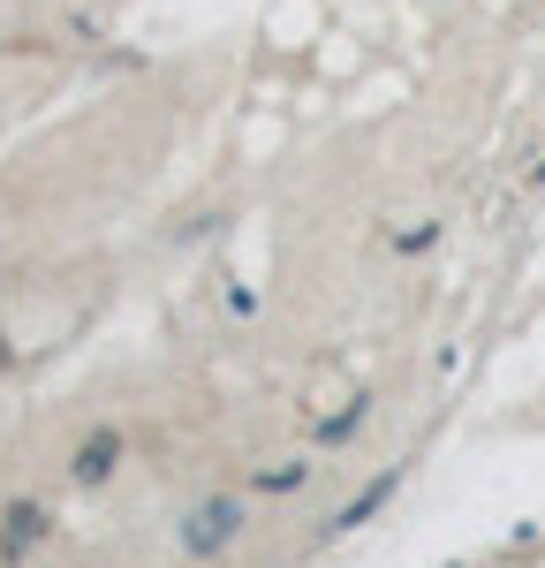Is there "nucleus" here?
<instances>
[{
	"instance_id": "obj_4",
	"label": "nucleus",
	"mask_w": 545,
	"mask_h": 568,
	"mask_svg": "<svg viewBox=\"0 0 545 568\" xmlns=\"http://www.w3.org/2000/svg\"><path fill=\"white\" fill-rule=\"evenodd\" d=\"M387 493H394V478H379V485H371V493H363V500H357V508H341V516H333V530H357L363 516H371V508L387 500Z\"/></svg>"
},
{
	"instance_id": "obj_5",
	"label": "nucleus",
	"mask_w": 545,
	"mask_h": 568,
	"mask_svg": "<svg viewBox=\"0 0 545 568\" xmlns=\"http://www.w3.org/2000/svg\"><path fill=\"white\" fill-rule=\"evenodd\" d=\"M363 425V402H349V409H341V417H326V425H318V439H349Z\"/></svg>"
},
{
	"instance_id": "obj_6",
	"label": "nucleus",
	"mask_w": 545,
	"mask_h": 568,
	"mask_svg": "<svg viewBox=\"0 0 545 568\" xmlns=\"http://www.w3.org/2000/svg\"><path fill=\"white\" fill-rule=\"evenodd\" d=\"M258 485H266V493H288V485H304V463H272Z\"/></svg>"
},
{
	"instance_id": "obj_1",
	"label": "nucleus",
	"mask_w": 545,
	"mask_h": 568,
	"mask_svg": "<svg viewBox=\"0 0 545 568\" xmlns=\"http://www.w3.org/2000/svg\"><path fill=\"white\" fill-rule=\"evenodd\" d=\"M235 530H243V508H235L227 493H213V500H197V508H189V524H182V554L213 561V554H220Z\"/></svg>"
},
{
	"instance_id": "obj_2",
	"label": "nucleus",
	"mask_w": 545,
	"mask_h": 568,
	"mask_svg": "<svg viewBox=\"0 0 545 568\" xmlns=\"http://www.w3.org/2000/svg\"><path fill=\"white\" fill-rule=\"evenodd\" d=\"M45 530H53V524H45L39 508H31V500H16V508H8V530H0V561H23Z\"/></svg>"
},
{
	"instance_id": "obj_3",
	"label": "nucleus",
	"mask_w": 545,
	"mask_h": 568,
	"mask_svg": "<svg viewBox=\"0 0 545 568\" xmlns=\"http://www.w3.org/2000/svg\"><path fill=\"white\" fill-rule=\"evenodd\" d=\"M114 463H122V439H114V433H91L84 447H76V478H84V485H99Z\"/></svg>"
}]
</instances>
